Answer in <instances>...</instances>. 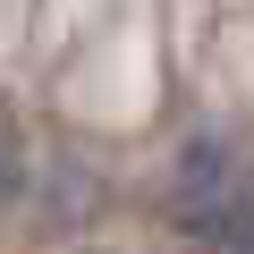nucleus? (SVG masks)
<instances>
[{"label": "nucleus", "mask_w": 254, "mask_h": 254, "mask_svg": "<svg viewBox=\"0 0 254 254\" xmlns=\"http://www.w3.org/2000/svg\"><path fill=\"white\" fill-rule=\"evenodd\" d=\"M9 195H17V136L0 127V203H9Z\"/></svg>", "instance_id": "f03ea898"}, {"label": "nucleus", "mask_w": 254, "mask_h": 254, "mask_svg": "<svg viewBox=\"0 0 254 254\" xmlns=\"http://www.w3.org/2000/svg\"><path fill=\"white\" fill-rule=\"evenodd\" d=\"M170 212H178L187 237L237 254L246 229H254V170H246V153L220 144V136L187 144V161H178V178H170Z\"/></svg>", "instance_id": "f257e3e1"}, {"label": "nucleus", "mask_w": 254, "mask_h": 254, "mask_svg": "<svg viewBox=\"0 0 254 254\" xmlns=\"http://www.w3.org/2000/svg\"><path fill=\"white\" fill-rule=\"evenodd\" d=\"M237 254H254V229H246V246H237Z\"/></svg>", "instance_id": "7ed1b4c3"}]
</instances>
